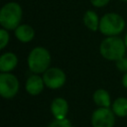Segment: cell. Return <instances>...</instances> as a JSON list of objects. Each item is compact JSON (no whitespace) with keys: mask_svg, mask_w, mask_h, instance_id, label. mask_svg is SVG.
<instances>
[{"mask_svg":"<svg viewBox=\"0 0 127 127\" xmlns=\"http://www.w3.org/2000/svg\"><path fill=\"white\" fill-rule=\"evenodd\" d=\"M126 46L124 40L116 37L111 36L104 39L99 47L100 55L108 60V61H118L122 59L126 52Z\"/></svg>","mask_w":127,"mask_h":127,"instance_id":"6da1fadb","label":"cell"},{"mask_svg":"<svg viewBox=\"0 0 127 127\" xmlns=\"http://www.w3.org/2000/svg\"><path fill=\"white\" fill-rule=\"evenodd\" d=\"M23 11L16 2L6 3L0 10V24L6 30H15L21 23Z\"/></svg>","mask_w":127,"mask_h":127,"instance_id":"7a4b0ae2","label":"cell"},{"mask_svg":"<svg viewBox=\"0 0 127 127\" xmlns=\"http://www.w3.org/2000/svg\"><path fill=\"white\" fill-rule=\"evenodd\" d=\"M51 64V55L46 48L36 47L28 56L29 69L34 73H44Z\"/></svg>","mask_w":127,"mask_h":127,"instance_id":"3957f363","label":"cell"},{"mask_svg":"<svg viewBox=\"0 0 127 127\" xmlns=\"http://www.w3.org/2000/svg\"><path fill=\"white\" fill-rule=\"evenodd\" d=\"M125 28V21L117 13H107L105 14L99 22V31L101 34L111 37L117 36L123 32Z\"/></svg>","mask_w":127,"mask_h":127,"instance_id":"277c9868","label":"cell"},{"mask_svg":"<svg viewBox=\"0 0 127 127\" xmlns=\"http://www.w3.org/2000/svg\"><path fill=\"white\" fill-rule=\"evenodd\" d=\"M19 90V81L16 75L10 72L0 74V94L4 98L14 97Z\"/></svg>","mask_w":127,"mask_h":127,"instance_id":"5b68a950","label":"cell"},{"mask_svg":"<svg viewBox=\"0 0 127 127\" xmlns=\"http://www.w3.org/2000/svg\"><path fill=\"white\" fill-rule=\"evenodd\" d=\"M43 79L46 86L51 89H58L64 84L65 73L59 67H50L44 72Z\"/></svg>","mask_w":127,"mask_h":127,"instance_id":"8992f818","label":"cell"},{"mask_svg":"<svg viewBox=\"0 0 127 127\" xmlns=\"http://www.w3.org/2000/svg\"><path fill=\"white\" fill-rule=\"evenodd\" d=\"M114 122L113 112L107 107H100L92 113L91 123L93 127H113Z\"/></svg>","mask_w":127,"mask_h":127,"instance_id":"52a82bcc","label":"cell"},{"mask_svg":"<svg viewBox=\"0 0 127 127\" xmlns=\"http://www.w3.org/2000/svg\"><path fill=\"white\" fill-rule=\"evenodd\" d=\"M68 110V105L65 99L62 97L55 98L51 104V111L56 119H64Z\"/></svg>","mask_w":127,"mask_h":127,"instance_id":"ba28073f","label":"cell"},{"mask_svg":"<svg viewBox=\"0 0 127 127\" xmlns=\"http://www.w3.org/2000/svg\"><path fill=\"white\" fill-rule=\"evenodd\" d=\"M44 85L45 82L43 77L39 76L38 74H34L28 77L26 81V90L31 95H38L39 93L42 92Z\"/></svg>","mask_w":127,"mask_h":127,"instance_id":"9c48e42d","label":"cell"},{"mask_svg":"<svg viewBox=\"0 0 127 127\" xmlns=\"http://www.w3.org/2000/svg\"><path fill=\"white\" fill-rule=\"evenodd\" d=\"M18 64V58L14 53L8 52L0 57V70L2 72H9L13 70Z\"/></svg>","mask_w":127,"mask_h":127,"instance_id":"30bf717a","label":"cell"},{"mask_svg":"<svg viewBox=\"0 0 127 127\" xmlns=\"http://www.w3.org/2000/svg\"><path fill=\"white\" fill-rule=\"evenodd\" d=\"M15 36L20 42L29 43L30 41L33 40L35 36V31L30 25L22 24L15 29Z\"/></svg>","mask_w":127,"mask_h":127,"instance_id":"8fae6325","label":"cell"},{"mask_svg":"<svg viewBox=\"0 0 127 127\" xmlns=\"http://www.w3.org/2000/svg\"><path fill=\"white\" fill-rule=\"evenodd\" d=\"M99 22L97 14L92 10H87L83 15V23L84 25L93 32H96L99 29Z\"/></svg>","mask_w":127,"mask_h":127,"instance_id":"7c38bea8","label":"cell"},{"mask_svg":"<svg viewBox=\"0 0 127 127\" xmlns=\"http://www.w3.org/2000/svg\"><path fill=\"white\" fill-rule=\"evenodd\" d=\"M93 101L100 107H109L110 106V95L104 89H97L93 93Z\"/></svg>","mask_w":127,"mask_h":127,"instance_id":"4fadbf2b","label":"cell"},{"mask_svg":"<svg viewBox=\"0 0 127 127\" xmlns=\"http://www.w3.org/2000/svg\"><path fill=\"white\" fill-rule=\"evenodd\" d=\"M112 110L116 115L120 117L127 116V98L119 97L115 99L112 104Z\"/></svg>","mask_w":127,"mask_h":127,"instance_id":"5bb4252c","label":"cell"},{"mask_svg":"<svg viewBox=\"0 0 127 127\" xmlns=\"http://www.w3.org/2000/svg\"><path fill=\"white\" fill-rule=\"evenodd\" d=\"M9 42V33L8 30L6 29H1L0 30V49L3 50Z\"/></svg>","mask_w":127,"mask_h":127,"instance_id":"9a60e30c","label":"cell"},{"mask_svg":"<svg viewBox=\"0 0 127 127\" xmlns=\"http://www.w3.org/2000/svg\"><path fill=\"white\" fill-rule=\"evenodd\" d=\"M48 127H72L71 123L67 119H56Z\"/></svg>","mask_w":127,"mask_h":127,"instance_id":"2e32d148","label":"cell"},{"mask_svg":"<svg viewBox=\"0 0 127 127\" xmlns=\"http://www.w3.org/2000/svg\"><path fill=\"white\" fill-rule=\"evenodd\" d=\"M116 67H117V69H119L120 71L127 72V59L123 57L122 59L116 61Z\"/></svg>","mask_w":127,"mask_h":127,"instance_id":"e0dca14e","label":"cell"},{"mask_svg":"<svg viewBox=\"0 0 127 127\" xmlns=\"http://www.w3.org/2000/svg\"><path fill=\"white\" fill-rule=\"evenodd\" d=\"M109 1H110V0H90L91 4H92L94 7H98V8L107 5V4L109 3Z\"/></svg>","mask_w":127,"mask_h":127,"instance_id":"ac0fdd59","label":"cell"},{"mask_svg":"<svg viewBox=\"0 0 127 127\" xmlns=\"http://www.w3.org/2000/svg\"><path fill=\"white\" fill-rule=\"evenodd\" d=\"M122 84L125 88H127V72H125L123 77H122Z\"/></svg>","mask_w":127,"mask_h":127,"instance_id":"d6986e66","label":"cell"},{"mask_svg":"<svg viewBox=\"0 0 127 127\" xmlns=\"http://www.w3.org/2000/svg\"><path fill=\"white\" fill-rule=\"evenodd\" d=\"M124 43H125V46L127 48V34L125 35V38H124Z\"/></svg>","mask_w":127,"mask_h":127,"instance_id":"ffe728a7","label":"cell"},{"mask_svg":"<svg viewBox=\"0 0 127 127\" xmlns=\"http://www.w3.org/2000/svg\"><path fill=\"white\" fill-rule=\"evenodd\" d=\"M121 1H127V0H121Z\"/></svg>","mask_w":127,"mask_h":127,"instance_id":"44dd1931","label":"cell"}]
</instances>
